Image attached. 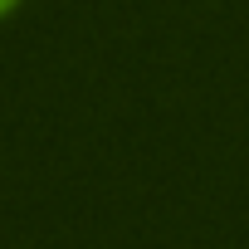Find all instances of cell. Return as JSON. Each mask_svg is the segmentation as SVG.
I'll return each mask as SVG.
<instances>
[{
	"mask_svg": "<svg viewBox=\"0 0 249 249\" xmlns=\"http://www.w3.org/2000/svg\"><path fill=\"white\" fill-rule=\"evenodd\" d=\"M10 5H15V0H0V15H5V10H10Z\"/></svg>",
	"mask_w": 249,
	"mask_h": 249,
	"instance_id": "obj_1",
	"label": "cell"
}]
</instances>
